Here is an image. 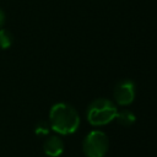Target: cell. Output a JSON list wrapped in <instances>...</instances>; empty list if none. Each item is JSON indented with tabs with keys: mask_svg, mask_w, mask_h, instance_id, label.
<instances>
[{
	"mask_svg": "<svg viewBox=\"0 0 157 157\" xmlns=\"http://www.w3.org/2000/svg\"><path fill=\"white\" fill-rule=\"evenodd\" d=\"M49 125L60 135L74 134L80 126V115L76 109L67 103H56L49 112Z\"/></svg>",
	"mask_w": 157,
	"mask_h": 157,
	"instance_id": "cell-1",
	"label": "cell"
},
{
	"mask_svg": "<svg viewBox=\"0 0 157 157\" xmlns=\"http://www.w3.org/2000/svg\"><path fill=\"white\" fill-rule=\"evenodd\" d=\"M117 113L118 109L112 101L105 98H98L88 105L86 117L91 125L102 126L113 121L115 119Z\"/></svg>",
	"mask_w": 157,
	"mask_h": 157,
	"instance_id": "cell-2",
	"label": "cell"
},
{
	"mask_svg": "<svg viewBox=\"0 0 157 157\" xmlns=\"http://www.w3.org/2000/svg\"><path fill=\"white\" fill-rule=\"evenodd\" d=\"M109 148V139L101 130L90 131L82 141V151L87 157H104Z\"/></svg>",
	"mask_w": 157,
	"mask_h": 157,
	"instance_id": "cell-3",
	"label": "cell"
},
{
	"mask_svg": "<svg viewBox=\"0 0 157 157\" xmlns=\"http://www.w3.org/2000/svg\"><path fill=\"white\" fill-rule=\"evenodd\" d=\"M113 96L119 105H129L135 98V85L130 80H123L114 87Z\"/></svg>",
	"mask_w": 157,
	"mask_h": 157,
	"instance_id": "cell-4",
	"label": "cell"
},
{
	"mask_svg": "<svg viewBox=\"0 0 157 157\" xmlns=\"http://www.w3.org/2000/svg\"><path fill=\"white\" fill-rule=\"evenodd\" d=\"M44 153L49 157H58L64 152V142L58 135H50L43 144Z\"/></svg>",
	"mask_w": 157,
	"mask_h": 157,
	"instance_id": "cell-5",
	"label": "cell"
},
{
	"mask_svg": "<svg viewBox=\"0 0 157 157\" xmlns=\"http://www.w3.org/2000/svg\"><path fill=\"white\" fill-rule=\"evenodd\" d=\"M135 114L131 110L124 109L117 113L115 115V120L121 125V126H131L135 123Z\"/></svg>",
	"mask_w": 157,
	"mask_h": 157,
	"instance_id": "cell-6",
	"label": "cell"
},
{
	"mask_svg": "<svg viewBox=\"0 0 157 157\" xmlns=\"http://www.w3.org/2000/svg\"><path fill=\"white\" fill-rule=\"evenodd\" d=\"M13 37L10 31L5 28H0V48L1 49H7L9 47L12 45Z\"/></svg>",
	"mask_w": 157,
	"mask_h": 157,
	"instance_id": "cell-7",
	"label": "cell"
},
{
	"mask_svg": "<svg viewBox=\"0 0 157 157\" xmlns=\"http://www.w3.org/2000/svg\"><path fill=\"white\" fill-rule=\"evenodd\" d=\"M49 129H50V125H49V124H47V123H44V121H40V123L36 126L34 131H36L37 135H47V134L49 132Z\"/></svg>",
	"mask_w": 157,
	"mask_h": 157,
	"instance_id": "cell-8",
	"label": "cell"
},
{
	"mask_svg": "<svg viewBox=\"0 0 157 157\" xmlns=\"http://www.w3.org/2000/svg\"><path fill=\"white\" fill-rule=\"evenodd\" d=\"M4 22H5V13H4V11L0 9V28L2 27Z\"/></svg>",
	"mask_w": 157,
	"mask_h": 157,
	"instance_id": "cell-9",
	"label": "cell"
}]
</instances>
